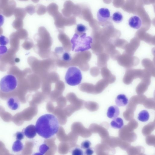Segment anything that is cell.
Returning <instances> with one entry per match:
<instances>
[{"instance_id":"25","label":"cell","mask_w":155,"mask_h":155,"mask_svg":"<svg viewBox=\"0 0 155 155\" xmlns=\"http://www.w3.org/2000/svg\"><path fill=\"white\" fill-rule=\"evenodd\" d=\"M73 155H82L83 152L82 150L78 148H75L72 151Z\"/></svg>"},{"instance_id":"10","label":"cell","mask_w":155,"mask_h":155,"mask_svg":"<svg viewBox=\"0 0 155 155\" xmlns=\"http://www.w3.org/2000/svg\"><path fill=\"white\" fill-rule=\"evenodd\" d=\"M7 104L8 107L12 110H16L19 107L20 102L16 97H12L9 98L7 101Z\"/></svg>"},{"instance_id":"1","label":"cell","mask_w":155,"mask_h":155,"mask_svg":"<svg viewBox=\"0 0 155 155\" xmlns=\"http://www.w3.org/2000/svg\"><path fill=\"white\" fill-rule=\"evenodd\" d=\"M35 127L38 135L44 138L48 139L58 132L59 125L58 119L54 115L46 114L38 119Z\"/></svg>"},{"instance_id":"15","label":"cell","mask_w":155,"mask_h":155,"mask_svg":"<svg viewBox=\"0 0 155 155\" xmlns=\"http://www.w3.org/2000/svg\"><path fill=\"white\" fill-rule=\"evenodd\" d=\"M137 118L141 122H146L149 119V113L146 110H141L139 113Z\"/></svg>"},{"instance_id":"29","label":"cell","mask_w":155,"mask_h":155,"mask_svg":"<svg viewBox=\"0 0 155 155\" xmlns=\"http://www.w3.org/2000/svg\"><path fill=\"white\" fill-rule=\"evenodd\" d=\"M93 153L94 151L93 150L90 148L87 149L85 152V154L87 155H91Z\"/></svg>"},{"instance_id":"14","label":"cell","mask_w":155,"mask_h":155,"mask_svg":"<svg viewBox=\"0 0 155 155\" xmlns=\"http://www.w3.org/2000/svg\"><path fill=\"white\" fill-rule=\"evenodd\" d=\"M110 124L111 127L114 128L120 129L123 127L124 122L121 118L116 117L111 121Z\"/></svg>"},{"instance_id":"12","label":"cell","mask_w":155,"mask_h":155,"mask_svg":"<svg viewBox=\"0 0 155 155\" xmlns=\"http://www.w3.org/2000/svg\"><path fill=\"white\" fill-rule=\"evenodd\" d=\"M115 102L116 105L118 106H124L127 104L128 99L124 94H120L116 97Z\"/></svg>"},{"instance_id":"7","label":"cell","mask_w":155,"mask_h":155,"mask_svg":"<svg viewBox=\"0 0 155 155\" xmlns=\"http://www.w3.org/2000/svg\"><path fill=\"white\" fill-rule=\"evenodd\" d=\"M128 24L131 28L138 29L142 25V21L139 16L134 15L129 18L128 20Z\"/></svg>"},{"instance_id":"21","label":"cell","mask_w":155,"mask_h":155,"mask_svg":"<svg viewBox=\"0 0 155 155\" xmlns=\"http://www.w3.org/2000/svg\"><path fill=\"white\" fill-rule=\"evenodd\" d=\"M9 42L8 39L3 35H0V45L5 46L8 44Z\"/></svg>"},{"instance_id":"2","label":"cell","mask_w":155,"mask_h":155,"mask_svg":"<svg viewBox=\"0 0 155 155\" xmlns=\"http://www.w3.org/2000/svg\"><path fill=\"white\" fill-rule=\"evenodd\" d=\"M71 41L72 44V51L77 52L91 49L93 39L91 37L87 36L85 33L81 35L75 33Z\"/></svg>"},{"instance_id":"8","label":"cell","mask_w":155,"mask_h":155,"mask_svg":"<svg viewBox=\"0 0 155 155\" xmlns=\"http://www.w3.org/2000/svg\"><path fill=\"white\" fill-rule=\"evenodd\" d=\"M24 133L27 138L29 139L34 138L37 133L35 126L33 124L28 126L25 129Z\"/></svg>"},{"instance_id":"17","label":"cell","mask_w":155,"mask_h":155,"mask_svg":"<svg viewBox=\"0 0 155 155\" xmlns=\"http://www.w3.org/2000/svg\"><path fill=\"white\" fill-rule=\"evenodd\" d=\"M113 21L115 23H118L123 20V17L122 14L119 12H116L113 14L112 17Z\"/></svg>"},{"instance_id":"3","label":"cell","mask_w":155,"mask_h":155,"mask_svg":"<svg viewBox=\"0 0 155 155\" xmlns=\"http://www.w3.org/2000/svg\"><path fill=\"white\" fill-rule=\"evenodd\" d=\"M65 78L66 83L68 85L72 86L78 85L82 80L81 73L76 67H71L68 68Z\"/></svg>"},{"instance_id":"11","label":"cell","mask_w":155,"mask_h":155,"mask_svg":"<svg viewBox=\"0 0 155 155\" xmlns=\"http://www.w3.org/2000/svg\"><path fill=\"white\" fill-rule=\"evenodd\" d=\"M54 24L57 27L61 28L65 25V17L59 12L53 17Z\"/></svg>"},{"instance_id":"24","label":"cell","mask_w":155,"mask_h":155,"mask_svg":"<svg viewBox=\"0 0 155 155\" xmlns=\"http://www.w3.org/2000/svg\"><path fill=\"white\" fill-rule=\"evenodd\" d=\"M91 145V142L88 140L83 141L81 143V147L83 149H87L90 147Z\"/></svg>"},{"instance_id":"30","label":"cell","mask_w":155,"mask_h":155,"mask_svg":"<svg viewBox=\"0 0 155 155\" xmlns=\"http://www.w3.org/2000/svg\"><path fill=\"white\" fill-rule=\"evenodd\" d=\"M4 16L0 14V27L2 26L4 23Z\"/></svg>"},{"instance_id":"6","label":"cell","mask_w":155,"mask_h":155,"mask_svg":"<svg viewBox=\"0 0 155 155\" xmlns=\"http://www.w3.org/2000/svg\"><path fill=\"white\" fill-rule=\"evenodd\" d=\"M74 4L71 1L65 2L63 5V8L61 10L62 14L64 16L68 17L72 15Z\"/></svg>"},{"instance_id":"5","label":"cell","mask_w":155,"mask_h":155,"mask_svg":"<svg viewBox=\"0 0 155 155\" xmlns=\"http://www.w3.org/2000/svg\"><path fill=\"white\" fill-rule=\"evenodd\" d=\"M97 16L99 22L104 23L107 21L110 18V11L107 8H101L98 11Z\"/></svg>"},{"instance_id":"27","label":"cell","mask_w":155,"mask_h":155,"mask_svg":"<svg viewBox=\"0 0 155 155\" xmlns=\"http://www.w3.org/2000/svg\"><path fill=\"white\" fill-rule=\"evenodd\" d=\"M8 51V49L5 46H0V55L6 53Z\"/></svg>"},{"instance_id":"18","label":"cell","mask_w":155,"mask_h":155,"mask_svg":"<svg viewBox=\"0 0 155 155\" xmlns=\"http://www.w3.org/2000/svg\"><path fill=\"white\" fill-rule=\"evenodd\" d=\"M36 12L39 15L45 14L47 12V8L45 5L38 4L36 6Z\"/></svg>"},{"instance_id":"31","label":"cell","mask_w":155,"mask_h":155,"mask_svg":"<svg viewBox=\"0 0 155 155\" xmlns=\"http://www.w3.org/2000/svg\"><path fill=\"white\" fill-rule=\"evenodd\" d=\"M32 1L35 3H37L39 2L40 0H32Z\"/></svg>"},{"instance_id":"22","label":"cell","mask_w":155,"mask_h":155,"mask_svg":"<svg viewBox=\"0 0 155 155\" xmlns=\"http://www.w3.org/2000/svg\"><path fill=\"white\" fill-rule=\"evenodd\" d=\"M62 59L65 61L68 62L71 60V57L68 52H65L62 55Z\"/></svg>"},{"instance_id":"4","label":"cell","mask_w":155,"mask_h":155,"mask_svg":"<svg viewBox=\"0 0 155 155\" xmlns=\"http://www.w3.org/2000/svg\"><path fill=\"white\" fill-rule=\"evenodd\" d=\"M17 86L15 77L12 74H8L3 77L0 81V88L5 93H8L15 90Z\"/></svg>"},{"instance_id":"23","label":"cell","mask_w":155,"mask_h":155,"mask_svg":"<svg viewBox=\"0 0 155 155\" xmlns=\"http://www.w3.org/2000/svg\"><path fill=\"white\" fill-rule=\"evenodd\" d=\"M49 149L48 147L46 144H44L40 146L39 151L41 154H44Z\"/></svg>"},{"instance_id":"16","label":"cell","mask_w":155,"mask_h":155,"mask_svg":"<svg viewBox=\"0 0 155 155\" xmlns=\"http://www.w3.org/2000/svg\"><path fill=\"white\" fill-rule=\"evenodd\" d=\"M24 148V145L20 140H17L13 143L12 147V150L15 152L21 151Z\"/></svg>"},{"instance_id":"9","label":"cell","mask_w":155,"mask_h":155,"mask_svg":"<svg viewBox=\"0 0 155 155\" xmlns=\"http://www.w3.org/2000/svg\"><path fill=\"white\" fill-rule=\"evenodd\" d=\"M120 114V110L118 107L116 105L110 106L107 112V116L111 119H114L117 117Z\"/></svg>"},{"instance_id":"13","label":"cell","mask_w":155,"mask_h":155,"mask_svg":"<svg viewBox=\"0 0 155 155\" xmlns=\"http://www.w3.org/2000/svg\"><path fill=\"white\" fill-rule=\"evenodd\" d=\"M58 9V6L54 3H50L47 7L48 13L53 17L59 12Z\"/></svg>"},{"instance_id":"20","label":"cell","mask_w":155,"mask_h":155,"mask_svg":"<svg viewBox=\"0 0 155 155\" xmlns=\"http://www.w3.org/2000/svg\"><path fill=\"white\" fill-rule=\"evenodd\" d=\"M76 19L74 16L71 15L68 17H65V25H71L76 24Z\"/></svg>"},{"instance_id":"26","label":"cell","mask_w":155,"mask_h":155,"mask_svg":"<svg viewBox=\"0 0 155 155\" xmlns=\"http://www.w3.org/2000/svg\"><path fill=\"white\" fill-rule=\"evenodd\" d=\"M24 133L23 132H17L15 134L16 139L17 140H21L24 139Z\"/></svg>"},{"instance_id":"19","label":"cell","mask_w":155,"mask_h":155,"mask_svg":"<svg viewBox=\"0 0 155 155\" xmlns=\"http://www.w3.org/2000/svg\"><path fill=\"white\" fill-rule=\"evenodd\" d=\"M87 30V27L84 25L81 24H78L77 25L75 29V33L81 35L85 33Z\"/></svg>"},{"instance_id":"28","label":"cell","mask_w":155,"mask_h":155,"mask_svg":"<svg viewBox=\"0 0 155 155\" xmlns=\"http://www.w3.org/2000/svg\"><path fill=\"white\" fill-rule=\"evenodd\" d=\"M29 13L30 14H32L35 12V7L33 5H29L27 8Z\"/></svg>"}]
</instances>
